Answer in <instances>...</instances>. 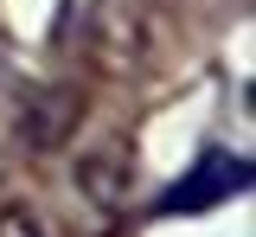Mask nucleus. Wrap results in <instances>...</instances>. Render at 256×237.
Here are the masks:
<instances>
[{"instance_id":"obj_1","label":"nucleus","mask_w":256,"mask_h":237,"mask_svg":"<svg viewBox=\"0 0 256 237\" xmlns=\"http://www.w3.org/2000/svg\"><path fill=\"white\" fill-rule=\"evenodd\" d=\"M237 192H250V160L230 154V148H205V154H198V160L160 192L154 212H160V218H198V212L230 205Z\"/></svg>"},{"instance_id":"obj_2","label":"nucleus","mask_w":256,"mask_h":237,"mask_svg":"<svg viewBox=\"0 0 256 237\" xmlns=\"http://www.w3.org/2000/svg\"><path fill=\"white\" fill-rule=\"evenodd\" d=\"M58 135V96H45L38 84L0 77V154L13 148H38Z\"/></svg>"},{"instance_id":"obj_3","label":"nucleus","mask_w":256,"mask_h":237,"mask_svg":"<svg viewBox=\"0 0 256 237\" xmlns=\"http://www.w3.org/2000/svg\"><path fill=\"white\" fill-rule=\"evenodd\" d=\"M0 237H38V231H32V218H20V212H0Z\"/></svg>"}]
</instances>
